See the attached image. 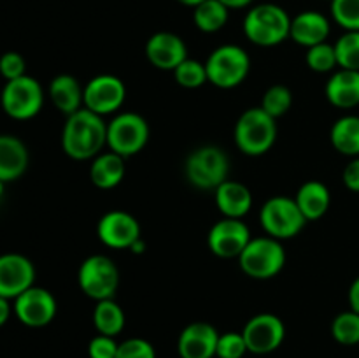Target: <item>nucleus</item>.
<instances>
[{"label": "nucleus", "mask_w": 359, "mask_h": 358, "mask_svg": "<svg viewBox=\"0 0 359 358\" xmlns=\"http://www.w3.org/2000/svg\"><path fill=\"white\" fill-rule=\"evenodd\" d=\"M305 62H307L309 69L314 70V72H332V70H335V67H339V63H337L335 46L330 44V42L312 46V48L307 49Z\"/></svg>", "instance_id": "obj_32"}, {"label": "nucleus", "mask_w": 359, "mask_h": 358, "mask_svg": "<svg viewBox=\"0 0 359 358\" xmlns=\"http://www.w3.org/2000/svg\"><path fill=\"white\" fill-rule=\"evenodd\" d=\"M330 140L344 157H359V116L346 114L337 119L330 130Z\"/></svg>", "instance_id": "obj_26"}, {"label": "nucleus", "mask_w": 359, "mask_h": 358, "mask_svg": "<svg viewBox=\"0 0 359 358\" xmlns=\"http://www.w3.org/2000/svg\"><path fill=\"white\" fill-rule=\"evenodd\" d=\"M332 18L346 32H359V0H332Z\"/></svg>", "instance_id": "obj_34"}, {"label": "nucleus", "mask_w": 359, "mask_h": 358, "mask_svg": "<svg viewBox=\"0 0 359 358\" xmlns=\"http://www.w3.org/2000/svg\"><path fill=\"white\" fill-rule=\"evenodd\" d=\"M242 28L252 44L273 48L290 39L291 16L277 4H258L248 11Z\"/></svg>", "instance_id": "obj_2"}, {"label": "nucleus", "mask_w": 359, "mask_h": 358, "mask_svg": "<svg viewBox=\"0 0 359 358\" xmlns=\"http://www.w3.org/2000/svg\"><path fill=\"white\" fill-rule=\"evenodd\" d=\"M126 100V86L118 76L100 74L84 84L83 105L98 116L112 114L123 107Z\"/></svg>", "instance_id": "obj_11"}, {"label": "nucleus", "mask_w": 359, "mask_h": 358, "mask_svg": "<svg viewBox=\"0 0 359 358\" xmlns=\"http://www.w3.org/2000/svg\"><path fill=\"white\" fill-rule=\"evenodd\" d=\"M251 230L237 218H221L210 227L207 244L216 256L224 260L238 258L251 241Z\"/></svg>", "instance_id": "obj_14"}, {"label": "nucleus", "mask_w": 359, "mask_h": 358, "mask_svg": "<svg viewBox=\"0 0 359 358\" xmlns=\"http://www.w3.org/2000/svg\"><path fill=\"white\" fill-rule=\"evenodd\" d=\"M130 249H132L133 253H142L144 249H146V242H144V241H142V237H140L139 241H137L135 244H133L132 248H130Z\"/></svg>", "instance_id": "obj_43"}, {"label": "nucleus", "mask_w": 359, "mask_h": 358, "mask_svg": "<svg viewBox=\"0 0 359 358\" xmlns=\"http://www.w3.org/2000/svg\"><path fill=\"white\" fill-rule=\"evenodd\" d=\"M107 146V123L104 116L83 107L67 116L62 130L63 153L77 161L93 160Z\"/></svg>", "instance_id": "obj_1"}, {"label": "nucleus", "mask_w": 359, "mask_h": 358, "mask_svg": "<svg viewBox=\"0 0 359 358\" xmlns=\"http://www.w3.org/2000/svg\"><path fill=\"white\" fill-rule=\"evenodd\" d=\"M118 346L119 344L116 343L114 337L98 333L88 344V354H90V358H116Z\"/></svg>", "instance_id": "obj_38"}, {"label": "nucleus", "mask_w": 359, "mask_h": 358, "mask_svg": "<svg viewBox=\"0 0 359 358\" xmlns=\"http://www.w3.org/2000/svg\"><path fill=\"white\" fill-rule=\"evenodd\" d=\"M11 312H14V311H13V305H11L9 298L0 297V326H4L7 321H9Z\"/></svg>", "instance_id": "obj_41"}, {"label": "nucleus", "mask_w": 359, "mask_h": 358, "mask_svg": "<svg viewBox=\"0 0 359 358\" xmlns=\"http://www.w3.org/2000/svg\"><path fill=\"white\" fill-rule=\"evenodd\" d=\"M49 98L55 104V107L65 116L74 114L76 111L83 109V91L79 81L70 74H60L53 77L49 83Z\"/></svg>", "instance_id": "obj_23"}, {"label": "nucleus", "mask_w": 359, "mask_h": 358, "mask_svg": "<svg viewBox=\"0 0 359 358\" xmlns=\"http://www.w3.org/2000/svg\"><path fill=\"white\" fill-rule=\"evenodd\" d=\"M126 158L119 157L114 151L100 153L93 158L90 165V179L97 188L112 190L125 179Z\"/></svg>", "instance_id": "obj_24"}, {"label": "nucleus", "mask_w": 359, "mask_h": 358, "mask_svg": "<svg viewBox=\"0 0 359 358\" xmlns=\"http://www.w3.org/2000/svg\"><path fill=\"white\" fill-rule=\"evenodd\" d=\"M219 2H223L228 9H244L251 6L255 0H219Z\"/></svg>", "instance_id": "obj_42"}, {"label": "nucleus", "mask_w": 359, "mask_h": 358, "mask_svg": "<svg viewBox=\"0 0 359 358\" xmlns=\"http://www.w3.org/2000/svg\"><path fill=\"white\" fill-rule=\"evenodd\" d=\"M0 104L9 118L18 121L32 119L44 105V90L35 77L21 76L18 79L6 81L0 93Z\"/></svg>", "instance_id": "obj_8"}, {"label": "nucleus", "mask_w": 359, "mask_h": 358, "mask_svg": "<svg viewBox=\"0 0 359 358\" xmlns=\"http://www.w3.org/2000/svg\"><path fill=\"white\" fill-rule=\"evenodd\" d=\"M4 186H6V183L0 181V199H2V195H4Z\"/></svg>", "instance_id": "obj_45"}, {"label": "nucleus", "mask_w": 359, "mask_h": 358, "mask_svg": "<svg viewBox=\"0 0 359 358\" xmlns=\"http://www.w3.org/2000/svg\"><path fill=\"white\" fill-rule=\"evenodd\" d=\"M186 179L198 190H216L230 174V160L221 147L200 146L189 153L184 164Z\"/></svg>", "instance_id": "obj_5"}, {"label": "nucleus", "mask_w": 359, "mask_h": 358, "mask_svg": "<svg viewBox=\"0 0 359 358\" xmlns=\"http://www.w3.org/2000/svg\"><path fill=\"white\" fill-rule=\"evenodd\" d=\"M116 358H156V350L149 340L132 337L119 344Z\"/></svg>", "instance_id": "obj_36"}, {"label": "nucleus", "mask_w": 359, "mask_h": 358, "mask_svg": "<svg viewBox=\"0 0 359 358\" xmlns=\"http://www.w3.org/2000/svg\"><path fill=\"white\" fill-rule=\"evenodd\" d=\"M245 353H248V344L242 332L219 333L216 350L217 358H242Z\"/></svg>", "instance_id": "obj_35"}, {"label": "nucleus", "mask_w": 359, "mask_h": 358, "mask_svg": "<svg viewBox=\"0 0 359 358\" xmlns=\"http://www.w3.org/2000/svg\"><path fill=\"white\" fill-rule=\"evenodd\" d=\"M13 311L16 318L23 325L32 329H41L49 325L55 319L58 304H56L55 295L49 290L41 286H32L27 291L14 298Z\"/></svg>", "instance_id": "obj_13"}, {"label": "nucleus", "mask_w": 359, "mask_h": 358, "mask_svg": "<svg viewBox=\"0 0 359 358\" xmlns=\"http://www.w3.org/2000/svg\"><path fill=\"white\" fill-rule=\"evenodd\" d=\"M291 105H293V93H291L290 88L284 86V84H273V86H270L269 90L263 93L262 105H259V107H262L266 114H270L272 118L277 119L280 118V116L286 114L291 109Z\"/></svg>", "instance_id": "obj_30"}, {"label": "nucleus", "mask_w": 359, "mask_h": 358, "mask_svg": "<svg viewBox=\"0 0 359 358\" xmlns=\"http://www.w3.org/2000/svg\"><path fill=\"white\" fill-rule=\"evenodd\" d=\"M28 150L23 140L16 135L0 133V181L13 183L27 172Z\"/></svg>", "instance_id": "obj_21"}, {"label": "nucleus", "mask_w": 359, "mask_h": 358, "mask_svg": "<svg viewBox=\"0 0 359 358\" xmlns=\"http://www.w3.org/2000/svg\"><path fill=\"white\" fill-rule=\"evenodd\" d=\"M230 9L219 0H205L193 9L195 27L203 34H216L228 23Z\"/></svg>", "instance_id": "obj_28"}, {"label": "nucleus", "mask_w": 359, "mask_h": 358, "mask_svg": "<svg viewBox=\"0 0 359 358\" xmlns=\"http://www.w3.org/2000/svg\"><path fill=\"white\" fill-rule=\"evenodd\" d=\"M325 95L337 109H354L359 105V72L339 69L325 86Z\"/></svg>", "instance_id": "obj_22"}, {"label": "nucleus", "mask_w": 359, "mask_h": 358, "mask_svg": "<svg viewBox=\"0 0 359 358\" xmlns=\"http://www.w3.org/2000/svg\"><path fill=\"white\" fill-rule=\"evenodd\" d=\"M0 76L6 81L18 79L27 76V62L23 56L16 51H7L0 56Z\"/></svg>", "instance_id": "obj_37"}, {"label": "nucleus", "mask_w": 359, "mask_h": 358, "mask_svg": "<svg viewBox=\"0 0 359 358\" xmlns=\"http://www.w3.org/2000/svg\"><path fill=\"white\" fill-rule=\"evenodd\" d=\"M342 181L347 190L359 193V157L353 158L342 172Z\"/></svg>", "instance_id": "obj_39"}, {"label": "nucleus", "mask_w": 359, "mask_h": 358, "mask_svg": "<svg viewBox=\"0 0 359 358\" xmlns=\"http://www.w3.org/2000/svg\"><path fill=\"white\" fill-rule=\"evenodd\" d=\"M35 267L25 255L4 253L0 255V297L16 298L34 286Z\"/></svg>", "instance_id": "obj_16"}, {"label": "nucleus", "mask_w": 359, "mask_h": 358, "mask_svg": "<svg viewBox=\"0 0 359 358\" xmlns=\"http://www.w3.org/2000/svg\"><path fill=\"white\" fill-rule=\"evenodd\" d=\"M248 351L255 354H269L279 350L286 337V326L277 314L262 312L245 323L242 330Z\"/></svg>", "instance_id": "obj_12"}, {"label": "nucleus", "mask_w": 359, "mask_h": 358, "mask_svg": "<svg viewBox=\"0 0 359 358\" xmlns=\"http://www.w3.org/2000/svg\"><path fill=\"white\" fill-rule=\"evenodd\" d=\"M330 30H332V27H330V21L325 14L318 13V11H304V13L291 18L290 39L309 49L312 46L326 42Z\"/></svg>", "instance_id": "obj_19"}, {"label": "nucleus", "mask_w": 359, "mask_h": 358, "mask_svg": "<svg viewBox=\"0 0 359 358\" xmlns=\"http://www.w3.org/2000/svg\"><path fill=\"white\" fill-rule=\"evenodd\" d=\"M149 140V125L137 112H119L107 123V147L119 157L139 154Z\"/></svg>", "instance_id": "obj_10"}, {"label": "nucleus", "mask_w": 359, "mask_h": 358, "mask_svg": "<svg viewBox=\"0 0 359 358\" xmlns=\"http://www.w3.org/2000/svg\"><path fill=\"white\" fill-rule=\"evenodd\" d=\"M207 79L221 90H231L245 81L251 72L248 51L237 44H223L214 49L205 62Z\"/></svg>", "instance_id": "obj_6"}, {"label": "nucleus", "mask_w": 359, "mask_h": 358, "mask_svg": "<svg viewBox=\"0 0 359 358\" xmlns=\"http://www.w3.org/2000/svg\"><path fill=\"white\" fill-rule=\"evenodd\" d=\"M174 77L177 81L179 86L188 88V90H193V88H200L205 83H209L207 79V70L205 63H200L196 60L186 58L181 65L175 67Z\"/></svg>", "instance_id": "obj_33"}, {"label": "nucleus", "mask_w": 359, "mask_h": 358, "mask_svg": "<svg viewBox=\"0 0 359 358\" xmlns=\"http://www.w3.org/2000/svg\"><path fill=\"white\" fill-rule=\"evenodd\" d=\"M305 216L297 200L286 195H277L266 200L259 209V225L266 235L279 241L297 237L304 230Z\"/></svg>", "instance_id": "obj_7"}, {"label": "nucleus", "mask_w": 359, "mask_h": 358, "mask_svg": "<svg viewBox=\"0 0 359 358\" xmlns=\"http://www.w3.org/2000/svg\"><path fill=\"white\" fill-rule=\"evenodd\" d=\"M146 58L160 70H172L188 58V48L174 32H156L146 42Z\"/></svg>", "instance_id": "obj_17"}, {"label": "nucleus", "mask_w": 359, "mask_h": 358, "mask_svg": "<svg viewBox=\"0 0 359 358\" xmlns=\"http://www.w3.org/2000/svg\"><path fill=\"white\" fill-rule=\"evenodd\" d=\"M294 200H297L305 220L316 221L328 213L330 204H332V195H330V190L325 183L312 179V181L304 183L298 188Z\"/></svg>", "instance_id": "obj_25"}, {"label": "nucleus", "mask_w": 359, "mask_h": 358, "mask_svg": "<svg viewBox=\"0 0 359 358\" xmlns=\"http://www.w3.org/2000/svg\"><path fill=\"white\" fill-rule=\"evenodd\" d=\"M233 139L238 150L248 157H262L269 153L277 140L276 118L262 107L245 109L235 123Z\"/></svg>", "instance_id": "obj_3"}, {"label": "nucleus", "mask_w": 359, "mask_h": 358, "mask_svg": "<svg viewBox=\"0 0 359 358\" xmlns=\"http://www.w3.org/2000/svg\"><path fill=\"white\" fill-rule=\"evenodd\" d=\"M97 235L111 249H130L142 235L140 223L126 211H109L98 220Z\"/></svg>", "instance_id": "obj_15"}, {"label": "nucleus", "mask_w": 359, "mask_h": 358, "mask_svg": "<svg viewBox=\"0 0 359 358\" xmlns=\"http://www.w3.org/2000/svg\"><path fill=\"white\" fill-rule=\"evenodd\" d=\"M332 336L342 346L359 344V314L356 311H344L332 321Z\"/></svg>", "instance_id": "obj_29"}, {"label": "nucleus", "mask_w": 359, "mask_h": 358, "mask_svg": "<svg viewBox=\"0 0 359 358\" xmlns=\"http://www.w3.org/2000/svg\"><path fill=\"white\" fill-rule=\"evenodd\" d=\"M347 298H349L351 309H353V311H356L359 314V276L353 281V283H351Z\"/></svg>", "instance_id": "obj_40"}, {"label": "nucleus", "mask_w": 359, "mask_h": 358, "mask_svg": "<svg viewBox=\"0 0 359 358\" xmlns=\"http://www.w3.org/2000/svg\"><path fill=\"white\" fill-rule=\"evenodd\" d=\"M77 283L93 300H107L114 298L119 286V270L114 260L105 255H91L83 260L77 270Z\"/></svg>", "instance_id": "obj_9"}, {"label": "nucleus", "mask_w": 359, "mask_h": 358, "mask_svg": "<svg viewBox=\"0 0 359 358\" xmlns=\"http://www.w3.org/2000/svg\"><path fill=\"white\" fill-rule=\"evenodd\" d=\"M217 340H219V332L210 323H189L179 333L177 353L181 358H214Z\"/></svg>", "instance_id": "obj_18"}, {"label": "nucleus", "mask_w": 359, "mask_h": 358, "mask_svg": "<svg viewBox=\"0 0 359 358\" xmlns=\"http://www.w3.org/2000/svg\"><path fill=\"white\" fill-rule=\"evenodd\" d=\"M333 46H335L339 69L359 72V32H346Z\"/></svg>", "instance_id": "obj_31"}, {"label": "nucleus", "mask_w": 359, "mask_h": 358, "mask_svg": "<svg viewBox=\"0 0 359 358\" xmlns=\"http://www.w3.org/2000/svg\"><path fill=\"white\" fill-rule=\"evenodd\" d=\"M238 265L245 276L252 279H272L286 265V251L283 241L270 235L252 237L238 256Z\"/></svg>", "instance_id": "obj_4"}, {"label": "nucleus", "mask_w": 359, "mask_h": 358, "mask_svg": "<svg viewBox=\"0 0 359 358\" xmlns=\"http://www.w3.org/2000/svg\"><path fill=\"white\" fill-rule=\"evenodd\" d=\"M179 4H182V6H186V7H193V9H195L196 6H200V4L202 2H205V0H177Z\"/></svg>", "instance_id": "obj_44"}, {"label": "nucleus", "mask_w": 359, "mask_h": 358, "mask_svg": "<svg viewBox=\"0 0 359 358\" xmlns=\"http://www.w3.org/2000/svg\"><path fill=\"white\" fill-rule=\"evenodd\" d=\"M126 323L125 311L114 298L97 302L93 309V325L98 333L109 337H116L123 332Z\"/></svg>", "instance_id": "obj_27"}, {"label": "nucleus", "mask_w": 359, "mask_h": 358, "mask_svg": "<svg viewBox=\"0 0 359 358\" xmlns=\"http://www.w3.org/2000/svg\"><path fill=\"white\" fill-rule=\"evenodd\" d=\"M216 207L223 218H237L242 220L252 207V193L244 183L226 179L223 185L214 190Z\"/></svg>", "instance_id": "obj_20"}]
</instances>
